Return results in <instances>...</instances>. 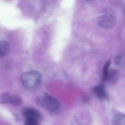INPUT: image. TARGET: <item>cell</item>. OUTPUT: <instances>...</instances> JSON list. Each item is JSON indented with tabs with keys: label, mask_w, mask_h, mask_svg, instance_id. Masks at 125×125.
Masks as SVG:
<instances>
[{
	"label": "cell",
	"mask_w": 125,
	"mask_h": 125,
	"mask_svg": "<svg viewBox=\"0 0 125 125\" xmlns=\"http://www.w3.org/2000/svg\"><path fill=\"white\" fill-rule=\"evenodd\" d=\"M111 62L108 61L104 66L103 72L102 81H105L108 79L109 76V69Z\"/></svg>",
	"instance_id": "30bf717a"
},
{
	"label": "cell",
	"mask_w": 125,
	"mask_h": 125,
	"mask_svg": "<svg viewBox=\"0 0 125 125\" xmlns=\"http://www.w3.org/2000/svg\"><path fill=\"white\" fill-rule=\"evenodd\" d=\"M121 60H122V56L120 54L117 55L115 59V65L116 66H119L120 65Z\"/></svg>",
	"instance_id": "7c38bea8"
},
{
	"label": "cell",
	"mask_w": 125,
	"mask_h": 125,
	"mask_svg": "<svg viewBox=\"0 0 125 125\" xmlns=\"http://www.w3.org/2000/svg\"><path fill=\"white\" fill-rule=\"evenodd\" d=\"M23 116L26 119H31L39 121L41 118L40 113L36 109L31 108H26L22 112Z\"/></svg>",
	"instance_id": "277c9868"
},
{
	"label": "cell",
	"mask_w": 125,
	"mask_h": 125,
	"mask_svg": "<svg viewBox=\"0 0 125 125\" xmlns=\"http://www.w3.org/2000/svg\"><path fill=\"white\" fill-rule=\"evenodd\" d=\"M113 125H125V115L117 114L114 118Z\"/></svg>",
	"instance_id": "52a82bcc"
},
{
	"label": "cell",
	"mask_w": 125,
	"mask_h": 125,
	"mask_svg": "<svg viewBox=\"0 0 125 125\" xmlns=\"http://www.w3.org/2000/svg\"><path fill=\"white\" fill-rule=\"evenodd\" d=\"M10 51V45L6 41H0V58L7 56Z\"/></svg>",
	"instance_id": "8992f818"
},
{
	"label": "cell",
	"mask_w": 125,
	"mask_h": 125,
	"mask_svg": "<svg viewBox=\"0 0 125 125\" xmlns=\"http://www.w3.org/2000/svg\"><path fill=\"white\" fill-rule=\"evenodd\" d=\"M84 125L81 122L79 121H75V122H73L72 123V125Z\"/></svg>",
	"instance_id": "4fadbf2b"
},
{
	"label": "cell",
	"mask_w": 125,
	"mask_h": 125,
	"mask_svg": "<svg viewBox=\"0 0 125 125\" xmlns=\"http://www.w3.org/2000/svg\"><path fill=\"white\" fill-rule=\"evenodd\" d=\"M93 90L96 95L100 99L103 100L108 99V94L106 91L105 87L103 84H100L94 87Z\"/></svg>",
	"instance_id": "5b68a950"
},
{
	"label": "cell",
	"mask_w": 125,
	"mask_h": 125,
	"mask_svg": "<svg viewBox=\"0 0 125 125\" xmlns=\"http://www.w3.org/2000/svg\"><path fill=\"white\" fill-rule=\"evenodd\" d=\"M22 99L20 96L17 95L12 94L10 104L19 106L22 105Z\"/></svg>",
	"instance_id": "ba28073f"
},
{
	"label": "cell",
	"mask_w": 125,
	"mask_h": 125,
	"mask_svg": "<svg viewBox=\"0 0 125 125\" xmlns=\"http://www.w3.org/2000/svg\"><path fill=\"white\" fill-rule=\"evenodd\" d=\"M24 125H39V121L31 119H26Z\"/></svg>",
	"instance_id": "8fae6325"
},
{
	"label": "cell",
	"mask_w": 125,
	"mask_h": 125,
	"mask_svg": "<svg viewBox=\"0 0 125 125\" xmlns=\"http://www.w3.org/2000/svg\"><path fill=\"white\" fill-rule=\"evenodd\" d=\"M21 81L24 88L32 91L37 89L41 84L42 75L39 72L35 70L28 71L21 76Z\"/></svg>",
	"instance_id": "7a4b0ae2"
},
{
	"label": "cell",
	"mask_w": 125,
	"mask_h": 125,
	"mask_svg": "<svg viewBox=\"0 0 125 125\" xmlns=\"http://www.w3.org/2000/svg\"><path fill=\"white\" fill-rule=\"evenodd\" d=\"M37 104L43 108L52 115H56L61 110V105L58 99L45 92L41 97L36 99Z\"/></svg>",
	"instance_id": "6da1fadb"
},
{
	"label": "cell",
	"mask_w": 125,
	"mask_h": 125,
	"mask_svg": "<svg viewBox=\"0 0 125 125\" xmlns=\"http://www.w3.org/2000/svg\"><path fill=\"white\" fill-rule=\"evenodd\" d=\"M11 96L10 93H3L0 97V102L1 104H10Z\"/></svg>",
	"instance_id": "9c48e42d"
},
{
	"label": "cell",
	"mask_w": 125,
	"mask_h": 125,
	"mask_svg": "<svg viewBox=\"0 0 125 125\" xmlns=\"http://www.w3.org/2000/svg\"><path fill=\"white\" fill-rule=\"evenodd\" d=\"M116 22V15L112 10H108L98 17V23L103 28L108 29L115 26Z\"/></svg>",
	"instance_id": "3957f363"
}]
</instances>
